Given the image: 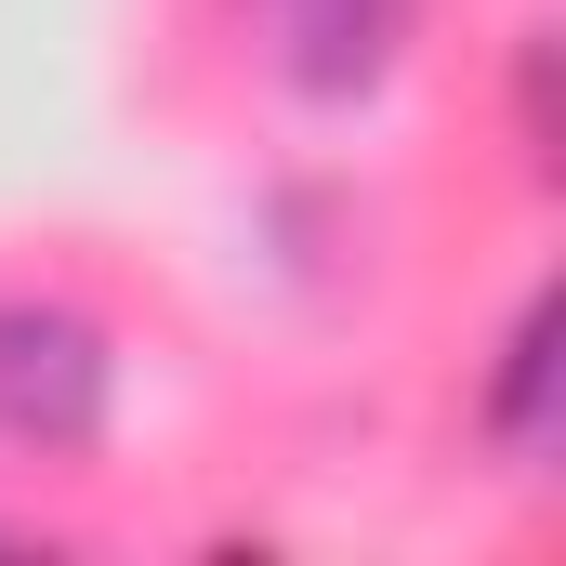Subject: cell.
I'll return each mask as SVG.
<instances>
[{
	"label": "cell",
	"instance_id": "6da1fadb",
	"mask_svg": "<svg viewBox=\"0 0 566 566\" xmlns=\"http://www.w3.org/2000/svg\"><path fill=\"white\" fill-rule=\"evenodd\" d=\"M119 409V343L66 290H0V448L80 461Z\"/></svg>",
	"mask_w": 566,
	"mask_h": 566
},
{
	"label": "cell",
	"instance_id": "7a4b0ae2",
	"mask_svg": "<svg viewBox=\"0 0 566 566\" xmlns=\"http://www.w3.org/2000/svg\"><path fill=\"white\" fill-rule=\"evenodd\" d=\"M409 27H422V0H264V53H277V80L303 106L382 93L396 53H409Z\"/></svg>",
	"mask_w": 566,
	"mask_h": 566
},
{
	"label": "cell",
	"instance_id": "3957f363",
	"mask_svg": "<svg viewBox=\"0 0 566 566\" xmlns=\"http://www.w3.org/2000/svg\"><path fill=\"white\" fill-rule=\"evenodd\" d=\"M541 409H554V303H527L501 329V369H488V434L501 448H541Z\"/></svg>",
	"mask_w": 566,
	"mask_h": 566
}]
</instances>
